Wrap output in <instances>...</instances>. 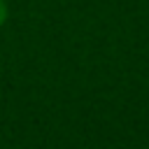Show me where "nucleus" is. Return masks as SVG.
I'll list each match as a JSON object with an SVG mask.
<instances>
[{"label": "nucleus", "mask_w": 149, "mask_h": 149, "mask_svg": "<svg viewBox=\"0 0 149 149\" xmlns=\"http://www.w3.org/2000/svg\"><path fill=\"white\" fill-rule=\"evenodd\" d=\"M7 16H9V5H7V0H0V26H5Z\"/></svg>", "instance_id": "nucleus-1"}]
</instances>
